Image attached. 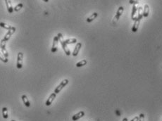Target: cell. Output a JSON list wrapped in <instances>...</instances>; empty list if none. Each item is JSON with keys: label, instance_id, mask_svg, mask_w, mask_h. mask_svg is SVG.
<instances>
[{"label": "cell", "instance_id": "6da1fadb", "mask_svg": "<svg viewBox=\"0 0 162 121\" xmlns=\"http://www.w3.org/2000/svg\"><path fill=\"white\" fill-rule=\"evenodd\" d=\"M57 37H58V38H59V42H60V43H61V47H62V48H63L64 52L66 53V54L67 56H70V55H71V51H70L69 49L68 48L67 44H66L65 40H63V37L62 34H61V33H59V34L57 35Z\"/></svg>", "mask_w": 162, "mask_h": 121}, {"label": "cell", "instance_id": "7a4b0ae2", "mask_svg": "<svg viewBox=\"0 0 162 121\" xmlns=\"http://www.w3.org/2000/svg\"><path fill=\"white\" fill-rule=\"evenodd\" d=\"M68 84V79H65L63 80V81H61V82L56 87V89H54V93L57 94H59L61 90L62 89L64 88V87H66L67 84Z\"/></svg>", "mask_w": 162, "mask_h": 121}, {"label": "cell", "instance_id": "3957f363", "mask_svg": "<svg viewBox=\"0 0 162 121\" xmlns=\"http://www.w3.org/2000/svg\"><path fill=\"white\" fill-rule=\"evenodd\" d=\"M6 42L5 41H4L3 40H1V42H0V48L1 49V52H2V54L5 56L6 59H9V53L6 49Z\"/></svg>", "mask_w": 162, "mask_h": 121}, {"label": "cell", "instance_id": "277c9868", "mask_svg": "<svg viewBox=\"0 0 162 121\" xmlns=\"http://www.w3.org/2000/svg\"><path fill=\"white\" fill-rule=\"evenodd\" d=\"M23 62V52H19L17 56V61H16V67L18 69L22 68Z\"/></svg>", "mask_w": 162, "mask_h": 121}, {"label": "cell", "instance_id": "5b68a950", "mask_svg": "<svg viewBox=\"0 0 162 121\" xmlns=\"http://www.w3.org/2000/svg\"><path fill=\"white\" fill-rule=\"evenodd\" d=\"M58 43H59V38L57 36H55L53 39L52 47L51 49V51L52 53H56L58 50Z\"/></svg>", "mask_w": 162, "mask_h": 121}, {"label": "cell", "instance_id": "8992f818", "mask_svg": "<svg viewBox=\"0 0 162 121\" xmlns=\"http://www.w3.org/2000/svg\"><path fill=\"white\" fill-rule=\"evenodd\" d=\"M16 28L15 27H13L12 28V29H11V30H8V32L6 33V34L5 35V36L4 37V38L2 39L4 41H5L6 42H8V41L9 40V39L11 38V35L15 33V31H16Z\"/></svg>", "mask_w": 162, "mask_h": 121}, {"label": "cell", "instance_id": "52a82bcc", "mask_svg": "<svg viewBox=\"0 0 162 121\" xmlns=\"http://www.w3.org/2000/svg\"><path fill=\"white\" fill-rule=\"evenodd\" d=\"M123 11H124V8L123 6H120L119 8V9L117 10V12H116V16H115V17H114V19L113 20V22L116 23V21H118V20H119L122 14H123Z\"/></svg>", "mask_w": 162, "mask_h": 121}, {"label": "cell", "instance_id": "ba28073f", "mask_svg": "<svg viewBox=\"0 0 162 121\" xmlns=\"http://www.w3.org/2000/svg\"><path fill=\"white\" fill-rule=\"evenodd\" d=\"M138 7L136 6V5H133V9H132V14H131V19L132 20L134 21L138 19Z\"/></svg>", "mask_w": 162, "mask_h": 121}, {"label": "cell", "instance_id": "9c48e42d", "mask_svg": "<svg viewBox=\"0 0 162 121\" xmlns=\"http://www.w3.org/2000/svg\"><path fill=\"white\" fill-rule=\"evenodd\" d=\"M56 96H57V94H56L54 92V93H52V94H50V96L49 97L48 99L47 100L46 103H45L46 106H50V105L52 103V102L54 101V100L55 99V98H56Z\"/></svg>", "mask_w": 162, "mask_h": 121}, {"label": "cell", "instance_id": "30bf717a", "mask_svg": "<svg viewBox=\"0 0 162 121\" xmlns=\"http://www.w3.org/2000/svg\"><path fill=\"white\" fill-rule=\"evenodd\" d=\"M81 47H82V44H81V42L77 43V44L75 47V49H74V50H73V51L72 53V55L73 56H78V53H79V51L81 50Z\"/></svg>", "mask_w": 162, "mask_h": 121}, {"label": "cell", "instance_id": "8fae6325", "mask_svg": "<svg viewBox=\"0 0 162 121\" xmlns=\"http://www.w3.org/2000/svg\"><path fill=\"white\" fill-rule=\"evenodd\" d=\"M5 3H6V8H7L8 12L9 14H12L13 11H14V8H13V6L11 4V1H9V0H6Z\"/></svg>", "mask_w": 162, "mask_h": 121}, {"label": "cell", "instance_id": "7c38bea8", "mask_svg": "<svg viewBox=\"0 0 162 121\" xmlns=\"http://www.w3.org/2000/svg\"><path fill=\"white\" fill-rule=\"evenodd\" d=\"M85 116V112L84 111H80L78 113L75 114L73 117H72V120L73 121H78V119H80L81 118H82Z\"/></svg>", "mask_w": 162, "mask_h": 121}, {"label": "cell", "instance_id": "4fadbf2b", "mask_svg": "<svg viewBox=\"0 0 162 121\" xmlns=\"http://www.w3.org/2000/svg\"><path fill=\"white\" fill-rule=\"evenodd\" d=\"M149 6L148 4H145L143 8V16L147 18L149 16Z\"/></svg>", "mask_w": 162, "mask_h": 121}, {"label": "cell", "instance_id": "5bb4252c", "mask_svg": "<svg viewBox=\"0 0 162 121\" xmlns=\"http://www.w3.org/2000/svg\"><path fill=\"white\" fill-rule=\"evenodd\" d=\"M140 20H139L138 19H137L136 20H135V23H134V25L132 28V31L133 33H136L138 30V28H139V25H140Z\"/></svg>", "mask_w": 162, "mask_h": 121}, {"label": "cell", "instance_id": "9a60e30c", "mask_svg": "<svg viewBox=\"0 0 162 121\" xmlns=\"http://www.w3.org/2000/svg\"><path fill=\"white\" fill-rule=\"evenodd\" d=\"M21 99H22V101L23 102L24 105H25L26 107H30V101H29L28 97H27V96H26L25 94L22 95V96H21Z\"/></svg>", "mask_w": 162, "mask_h": 121}, {"label": "cell", "instance_id": "2e32d148", "mask_svg": "<svg viewBox=\"0 0 162 121\" xmlns=\"http://www.w3.org/2000/svg\"><path fill=\"white\" fill-rule=\"evenodd\" d=\"M97 16H98V14L97 12H95L90 16H89L86 20H87V23H91V22H92L95 19H96V18L97 17Z\"/></svg>", "mask_w": 162, "mask_h": 121}, {"label": "cell", "instance_id": "e0dca14e", "mask_svg": "<svg viewBox=\"0 0 162 121\" xmlns=\"http://www.w3.org/2000/svg\"><path fill=\"white\" fill-rule=\"evenodd\" d=\"M143 17V8L142 6H140L138 8V19L139 20H142Z\"/></svg>", "mask_w": 162, "mask_h": 121}, {"label": "cell", "instance_id": "ac0fdd59", "mask_svg": "<svg viewBox=\"0 0 162 121\" xmlns=\"http://www.w3.org/2000/svg\"><path fill=\"white\" fill-rule=\"evenodd\" d=\"M2 116L4 119H7L9 117L8 115V109L6 107H3L2 108Z\"/></svg>", "mask_w": 162, "mask_h": 121}, {"label": "cell", "instance_id": "d6986e66", "mask_svg": "<svg viewBox=\"0 0 162 121\" xmlns=\"http://www.w3.org/2000/svg\"><path fill=\"white\" fill-rule=\"evenodd\" d=\"M0 27H1V28H4V29H6V30H8L12 29V28H13V26H11V25H8V24H6V23H3V22H1V23H0Z\"/></svg>", "mask_w": 162, "mask_h": 121}, {"label": "cell", "instance_id": "ffe728a7", "mask_svg": "<svg viewBox=\"0 0 162 121\" xmlns=\"http://www.w3.org/2000/svg\"><path fill=\"white\" fill-rule=\"evenodd\" d=\"M66 44H75L77 42V39L76 38H71V39H68L66 40H65Z\"/></svg>", "mask_w": 162, "mask_h": 121}, {"label": "cell", "instance_id": "44dd1931", "mask_svg": "<svg viewBox=\"0 0 162 121\" xmlns=\"http://www.w3.org/2000/svg\"><path fill=\"white\" fill-rule=\"evenodd\" d=\"M87 61L85 60V59L82 60H81V61H79V62H78V63H76V66H77V67H82V66H84V65H85L87 64Z\"/></svg>", "mask_w": 162, "mask_h": 121}, {"label": "cell", "instance_id": "7402d4cb", "mask_svg": "<svg viewBox=\"0 0 162 121\" xmlns=\"http://www.w3.org/2000/svg\"><path fill=\"white\" fill-rule=\"evenodd\" d=\"M23 4L22 3L18 4L14 8V11H20V9L23 8Z\"/></svg>", "mask_w": 162, "mask_h": 121}, {"label": "cell", "instance_id": "603a6c76", "mask_svg": "<svg viewBox=\"0 0 162 121\" xmlns=\"http://www.w3.org/2000/svg\"><path fill=\"white\" fill-rule=\"evenodd\" d=\"M0 60H1L2 62H4V63H7L8 61H9V59H6L5 58V56L1 54V53H0Z\"/></svg>", "mask_w": 162, "mask_h": 121}, {"label": "cell", "instance_id": "cb8c5ba5", "mask_svg": "<svg viewBox=\"0 0 162 121\" xmlns=\"http://www.w3.org/2000/svg\"><path fill=\"white\" fill-rule=\"evenodd\" d=\"M139 121H144V114L140 113L139 116Z\"/></svg>", "mask_w": 162, "mask_h": 121}, {"label": "cell", "instance_id": "d4e9b609", "mask_svg": "<svg viewBox=\"0 0 162 121\" xmlns=\"http://www.w3.org/2000/svg\"><path fill=\"white\" fill-rule=\"evenodd\" d=\"M129 4H133V5H136V4H139V1H133V0H130V1H129Z\"/></svg>", "mask_w": 162, "mask_h": 121}, {"label": "cell", "instance_id": "484cf974", "mask_svg": "<svg viewBox=\"0 0 162 121\" xmlns=\"http://www.w3.org/2000/svg\"><path fill=\"white\" fill-rule=\"evenodd\" d=\"M130 121H139V116H135L134 118H133Z\"/></svg>", "mask_w": 162, "mask_h": 121}, {"label": "cell", "instance_id": "4316f807", "mask_svg": "<svg viewBox=\"0 0 162 121\" xmlns=\"http://www.w3.org/2000/svg\"><path fill=\"white\" fill-rule=\"evenodd\" d=\"M128 121V119H127L126 118H124L123 119V121Z\"/></svg>", "mask_w": 162, "mask_h": 121}, {"label": "cell", "instance_id": "83f0119b", "mask_svg": "<svg viewBox=\"0 0 162 121\" xmlns=\"http://www.w3.org/2000/svg\"><path fill=\"white\" fill-rule=\"evenodd\" d=\"M14 121V120H12V121Z\"/></svg>", "mask_w": 162, "mask_h": 121}, {"label": "cell", "instance_id": "f1b7e54d", "mask_svg": "<svg viewBox=\"0 0 162 121\" xmlns=\"http://www.w3.org/2000/svg\"></svg>", "mask_w": 162, "mask_h": 121}]
</instances>
